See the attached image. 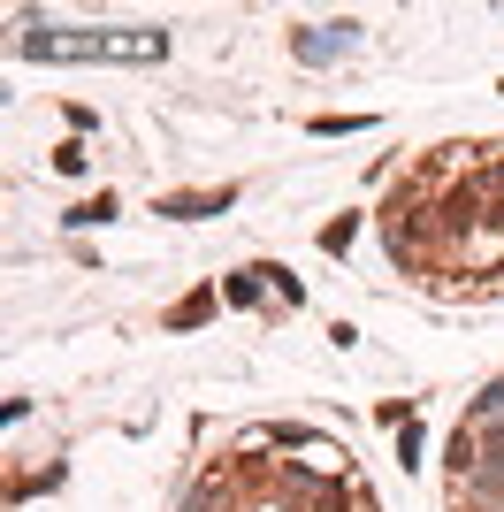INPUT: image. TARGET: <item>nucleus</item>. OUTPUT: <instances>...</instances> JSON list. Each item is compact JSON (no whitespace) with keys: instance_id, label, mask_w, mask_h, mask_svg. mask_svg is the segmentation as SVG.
<instances>
[{"instance_id":"obj_9","label":"nucleus","mask_w":504,"mask_h":512,"mask_svg":"<svg viewBox=\"0 0 504 512\" xmlns=\"http://www.w3.org/2000/svg\"><path fill=\"white\" fill-rule=\"evenodd\" d=\"M352 230H359L352 214H344V222H329V230H321V253H344V245H352Z\"/></svg>"},{"instance_id":"obj_11","label":"nucleus","mask_w":504,"mask_h":512,"mask_svg":"<svg viewBox=\"0 0 504 512\" xmlns=\"http://www.w3.org/2000/svg\"><path fill=\"white\" fill-rule=\"evenodd\" d=\"M359 123H367V115H314L321 138H336V130H359Z\"/></svg>"},{"instance_id":"obj_1","label":"nucleus","mask_w":504,"mask_h":512,"mask_svg":"<svg viewBox=\"0 0 504 512\" xmlns=\"http://www.w3.org/2000/svg\"><path fill=\"white\" fill-rule=\"evenodd\" d=\"M23 54L31 62H130L146 69L168 54V31L153 23H123V31H62V23H39V31H23Z\"/></svg>"},{"instance_id":"obj_10","label":"nucleus","mask_w":504,"mask_h":512,"mask_svg":"<svg viewBox=\"0 0 504 512\" xmlns=\"http://www.w3.org/2000/svg\"><path fill=\"white\" fill-rule=\"evenodd\" d=\"M420 444H428V436H420V421H398V459H420Z\"/></svg>"},{"instance_id":"obj_5","label":"nucleus","mask_w":504,"mask_h":512,"mask_svg":"<svg viewBox=\"0 0 504 512\" xmlns=\"http://www.w3.org/2000/svg\"><path fill=\"white\" fill-rule=\"evenodd\" d=\"M466 428H482V436H489V428H504V383H489L482 398L466 406Z\"/></svg>"},{"instance_id":"obj_4","label":"nucleus","mask_w":504,"mask_h":512,"mask_svg":"<svg viewBox=\"0 0 504 512\" xmlns=\"http://www.w3.org/2000/svg\"><path fill=\"white\" fill-rule=\"evenodd\" d=\"M237 207V192L222 184V192H168L153 214H168V222H207V214H230Z\"/></svg>"},{"instance_id":"obj_6","label":"nucleus","mask_w":504,"mask_h":512,"mask_svg":"<svg viewBox=\"0 0 504 512\" xmlns=\"http://www.w3.org/2000/svg\"><path fill=\"white\" fill-rule=\"evenodd\" d=\"M107 214H115V199L100 192V199H84V207H69L62 222H69V230H92V222H107Z\"/></svg>"},{"instance_id":"obj_2","label":"nucleus","mask_w":504,"mask_h":512,"mask_svg":"<svg viewBox=\"0 0 504 512\" xmlns=\"http://www.w3.org/2000/svg\"><path fill=\"white\" fill-rule=\"evenodd\" d=\"M283 451H298V474H306V482H359L352 451L329 444V436H298V428H283Z\"/></svg>"},{"instance_id":"obj_3","label":"nucleus","mask_w":504,"mask_h":512,"mask_svg":"<svg viewBox=\"0 0 504 512\" xmlns=\"http://www.w3.org/2000/svg\"><path fill=\"white\" fill-rule=\"evenodd\" d=\"M352 46H359V23H314V31H298V39H291V54H298V62H336V54H352Z\"/></svg>"},{"instance_id":"obj_7","label":"nucleus","mask_w":504,"mask_h":512,"mask_svg":"<svg viewBox=\"0 0 504 512\" xmlns=\"http://www.w3.org/2000/svg\"><path fill=\"white\" fill-rule=\"evenodd\" d=\"M207 314H214V291H191V299L176 306V314H168V321H176V329H199V321H207Z\"/></svg>"},{"instance_id":"obj_8","label":"nucleus","mask_w":504,"mask_h":512,"mask_svg":"<svg viewBox=\"0 0 504 512\" xmlns=\"http://www.w3.org/2000/svg\"><path fill=\"white\" fill-rule=\"evenodd\" d=\"M230 299H237V306H260V268H245V276H230Z\"/></svg>"}]
</instances>
